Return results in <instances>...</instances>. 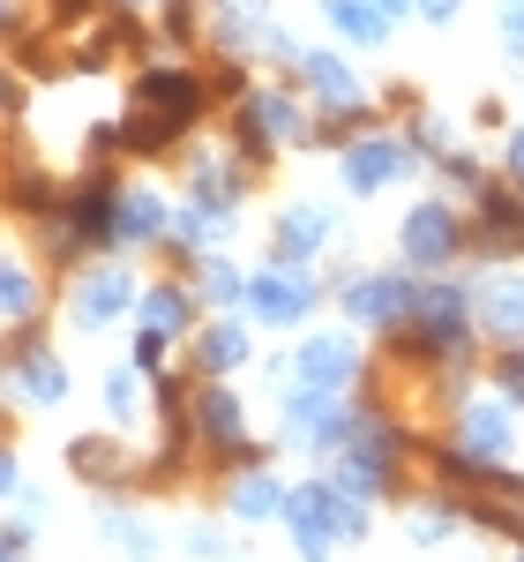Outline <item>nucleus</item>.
Returning a JSON list of instances; mask_svg holds the SVG:
<instances>
[{"label": "nucleus", "mask_w": 524, "mask_h": 562, "mask_svg": "<svg viewBox=\"0 0 524 562\" xmlns=\"http://www.w3.org/2000/svg\"><path fill=\"white\" fill-rule=\"evenodd\" d=\"M494 38L510 60H524V0H494Z\"/></svg>", "instance_id": "obj_34"}, {"label": "nucleus", "mask_w": 524, "mask_h": 562, "mask_svg": "<svg viewBox=\"0 0 524 562\" xmlns=\"http://www.w3.org/2000/svg\"><path fill=\"white\" fill-rule=\"evenodd\" d=\"M143 450L135 442H121V435H68V473L83 480V487H98L105 503H128V495H143Z\"/></svg>", "instance_id": "obj_12"}, {"label": "nucleus", "mask_w": 524, "mask_h": 562, "mask_svg": "<svg viewBox=\"0 0 524 562\" xmlns=\"http://www.w3.org/2000/svg\"><path fill=\"white\" fill-rule=\"evenodd\" d=\"M195 323H203V301H195V285H187L180 270L143 285V301H135V330H158V338L187 346V338H195Z\"/></svg>", "instance_id": "obj_19"}, {"label": "nucleus", "mask_w": 524, "mask_h": 562, "mask_svg": "<svg viewBox=\"0 0 524 562\" xmlns=\"http://www.w3.org/2000/svg\"><path fill=\"white\" fill-rule=\"evenodd\" d=\"M15 113H23V68L0 60V121H15Z\"/></svg>", "instance_id": "obj_36"}, {"label": "nucleus", "mask_w": 524, "mask_h": 562, "mask_svg": "<svg viewBox=\"0 0 524 562\" xmlns=\"http://www.w3.org/2000/svg\"><path fill=\"white\" fill-rule=\"evenodd\" d=\"M23 555H31V548H23L15 532H0V562H23Z\"/></svg>", "instance_id": "obj_41"}, {"label": "nucleus", "mask_w": 524, "mask_h": 562, "mask_svg": "<svg viewBox=\"0 0 524 562\" xmlns=\"http://www.w3.org/2000/svg\"><path fill=\"white\" fill-rule=\"evenodd\" d=\"M255 188H262V166H255V158H240L232 143L187 150V203H203V211H240Z\"/></svg>", "instance_id": "obj_14"}, {"label": "nucleus", "mask_w": 524, "mask_h": 562, "mask_svg": "<svg viewBox=\"0 0 524 562\" xmlns=\"http://www.w3.org/2000/svg\"><path fill=\"white\" fill-rule=\"evenodd\" d=\"M285 487H293V480H277L270 465H240V473H225L218 503H225L232 525H277L285 518Z\"/></svg>", "instance_id": "obj_20"}, {"label": "nucleus", "mask_w": 524, "mask_h": 562, "mask_svg": "<svg viewBox=\"0 0 524 562\" xmlns=\"http://www.w3.org/2000/svg\"><path fill=\"white\" fill-rule=\"evenodd\" d=\"M90 15H105V0H45V31H90Z\"/></svg>", "instance_id": "obj_32"}, {"label": "nucleus", "mask_w": 524, "mask_h": 562, "mask_svg": "<svg viewBox=\"0 0 524 562\" xmlns=\"http://www.w3.org/2000/svg\"><path fill=\"white\" fill-rule=\"evenodd\" d=\"M277 525L293 532V555L300 562H330L338 548L367 540L375 510H367L360 495H345L330 473H315V480H293V487H285V518Z\"/></svg>", "instance_id": "obj_4"}, {"label": "nucleus", "mask_w": 524, "mask_h": 562, "mask_svg": "<svg viewBox=\"0 0 524 562\" xmlns=\"http://www.w3.org/2000/svg\"><path fill=\"white\" fill-rule=\"evenodd\" d=\"M15 487H23V465H15V442H0V510L15 503Z\"/></svg>", "instance_id": "obj_38"}, {"label": "nucleus", "mask_w": 524, "mask_h": 562, "mask_svg": "<svg viewBox=\"0 0 524 562\" xmlns=\"http://www.w3.org/2000/svg\"><path fill=\"white\" fill-rule=\"evenodd\" d=\"M322 23H330V38L345 53H383L397 31V15H383L375 0H322Z\"/></svg>", "instance_id": "obj_22"}, {"label": "nucleus", "mask_w": 524, "mask_h": 562, "mask_svg": "<svg viewBox=\"0 0 524 562\" xmlns=\"http://www.w3.org/2000/svg\"><path fill=\"white\" fill-rule=\"evenodd\" d=\"M420 166H428V158L412 150V135H405V128H383V121L338 143V188H345L352 203H375V195L405 188Z\"/></svg>", "instance_id": "obj_7"}, {"label": "nucleus", "mask_w": 524, "mask_h": 562, "mask_svg": "<svg viewBox=\"0 0 524 562\" xmlns=\"http://www.w3.org/2000/svg\"><path fill=\"white\" fill-rule=\"evenodd\" d=\"M375 8H383V15H397V23L412 15V0H375Z\"/></svg>", "instance_id": "obj_42"}, {"label": "nucleus", "mask_w": 524, "mask_h": 562, "mask_svg": "<svg viewBox=\"0 0 524 562\" xmlns=\"http://www.w3.org/2000/svg\"><path fill=\"white\" fill-rule=\"evenodd\" d=\"M435 173H442V188H449V195H465V203H472V195H480V188H494V166H487L480 150H472V143H457V150H442L435 158Z\"/></svg>", "instance_id": "obj_28"}, {"label": "nucleus", "mask_w": 524, "mask_h": 562, "mask_svg": "<svg viewBox=\"0 0 524 562\" xmlns=\"http://www.w3.org/2000/svg\"><path fill=\"white\" fill-rule=\"evenodd\" d=\"M90 532H98L121 562H158V548H166V532H158L150 518H135L128 503H105V510L90 518Z\"/></svg>", "instance_id": "obj_23"}, {"label": "nucleus", "mask_w": 524, "mask_h": 562, "mask_svg": "<svg viewBox=\"0 0 524 562\" xmlns=\"http://www.w3.org/2000/svg\"><path fill=\"white\" fill-rule=\"evenodd\" d=\"M210 105H218V90H210V68H195V60H143L128 83V113H121V158H143V166H158V158H180L195 128L210 121Z\"/></svg>", "instance_id": "obj_1"}, {"label": "nucleus", "mask_w": 524, "mask_h": 562, "mask_svg": "<svg viewBox=\"0 0 524 562\" xmlns=\"http://www.w3.org/2000/svg\"><path fill=\"white\" fill-rule=\"evenodd\" d=\"M135 301H143V278H135L121 256H98V262H83V270L68 278V330L105 338V330L135 323Z\"/></svg>", "instance_id": "obj_9"}, {"label": "nucleus", "mask_w": 524, "mask_h": 562, "mask_svg": "<svg viewBox=\"0 0 524 562\" xmlns=\"http://www.w3.org/2000/svg\"><path fill=\"white\" fill-rule=\"evenodd\" d=\"M412 15H420L428 31H449V23L465 15V0H412Z\"/></svg>", "instance_id": "obj_37"}, {"label": "nucleus", "mask_w": 524, "mask_h": 562, "mask_svg": "<svg viewBox=\"0 0 524 562\" xmlns=\"http://www.w3.org/2000/svg\"><path fill=\"white\" fill-rule=\"evenodd\" d=\"M8 405H23V413H53V405H68V360L45 346V323H8Z\"/></svg>", "instance_id": "obj_10"}, {"label": "nucleus", "mask_w": 524, "mask_h": 562, "mask_svg": "<svg viewBox=\"0 0 524 562\" xmlns=\"http://www.w3.org/2000/svg\"><path fill=\"white\" fill-rule=\"evenodd\" d=\"M442 442H457L465 458H487V465H510V458H517V405L472 390V397L449 413V435H442Z\"/></svg>", "instance_id": "obj_15"}, {"label": "nucleus", "mask_w": 524, "mask_h": 562, "mask_svg": "<svg viewBox=\"0 0 524 562\" xmlns=\"http://www.w3.org/2000/svg\"><path fill=\"white\" fill-rule=\"evenodd\" d=\"M405 135H412V150H420L428 166H435L442 150H457V128H449L442 113H412V121H405Z\"/></svg>", "instance_id": "obj_30"}, {"label": "nucleus", "mask_w": 524, "mask_h": 562, "mask_svg": "<svg viewBox=\"0 0 524 562\" xmlns=\"http://www.w3.org/2000/svg\"><path fill=\"white\" fill-rule=\"evenodd\" d=\"M187 285H195L203 315H240V307H248V270H240L232 256H203L195 270H187Z\"/></svg>", "instance_id": "obj_24"}, {"label": "nucleus", "mask_w": 524, "mask_h": 562, "mask_svg": "<svg viewBox=\"0 0 524 562\" xmlns=\"http://www.w3.org/2000/svg\"><path fill=\"white\" fill-rule=\"evenodd\" d=\"M180 548H187L195 562H248L240 548H232V540H225V525H210V518L187 525V532H180Z\"/></svg>", "instance_id": "obj_31"}, {"label": "nucleus", "mask_w": 524, "mask_h": 562, "mask_svg": "<svg viewBox=\"0 0 524 562\" xmlns=\"http://www.w3.org/2000/svg\"><path fill=\"white\" fill-rule=\"evenodd\" d=\"M338 203H322V195H293V203H277L270 217V262H322L338 248Z\"/></svg>", "instance_id": "obj_13"}, {"label": "nucleus", "mask_w": 524, "mask_h": 562, "mask_svg": "<svg viewBox=\"0 0 524 562\" xmlns=\"http://www.w3.org/2000/svg\"><path fill=\"white\" fill-rule=\"evenodd\" d=\"M494 173L510 180V188H524V121H517V128H502V158H494Z\"/></svg>", "instance_id": "obj_35"}, {"label": "nucleus", "mask_w": 524, "mask_h": 562, "mask_svg": "<svg viewBox=\"0 0 524 562\" xmlns=\"http://www.w3.org/2000/svg\"><path fill=\"white\" fill-rule=\"evenodd\" d=\"M510 562H524V540H517V555H510Z\"/></svg>", "instance_id": "obj_45"}, {"label": "nucleus", "mask_w": 524, "mask_h": 562, "mask_svg": "<svg viewBox=\"0 0 524 562\" xmlns=\"http://www.w3.org/2000/svg\"><path fill=\"white\" fill-rule=\"evenodd\" d=\"M113 8H135V15H158V0H113Z\"/></svg>", "instance_id": "obj_43"}, {"label": "nucleus", "mask_w": 524, "mask_h": 562, "mask_svg": "<svg viewBox=\"0 0 524 562\" xmlns=\"http://www.w3.org/2000/svg\"><path fill=\"white\" fill-rule=\"evenodd\" d=\"M322 301H330V278L315 270V262H262V270H248V323L255 330H277V338H300L307 323L322 315Z\"/></svg>", "instance_id": "obj_6"}, {"label": "nucleus", "mask_w": 524, "mask_h": 562, "mask_svg": "<svg viewBox=\"0 0 524 562\" xmlns=\"http://www.w3.org/2000/svg\"><path fill=\"white\" fill-rule=\"evenodd\" d=\"M330 301H338V323H352L360 338H390L420 301V278L405 262H338Z\"/></svg>", "instance_id": "obj_5"}, {"label": "nucleus", "mask_w": 524, "mask_h": 562, "mask_svg": "<svg viewBox=\"0 0 524 562\" xmlns=\"http://www.w3.org/2000/svg\"><path fill=\"white\" fill-rule=\"evenodd\" d=\"M487 383H494V397H502V405H517V413H524V338H517V346H494Z\"/></svg>", "instance_id": "obj_29"}, {"label": "nucleus", "mask_w": 524, "mask_h": 562, "mask_svg": "<svg viewBox=\"0 0 524 562\" xmlns=\"http://www.w3.org/2000/svg\"><path fill=\"white\" fill-rule=\"evenodd\" d=\"M0 375H8V338H0Z\"/></svg>", "instance_id": "obj_44"}, {"label": "nucleus", "mask_w": 524, "mask_h": 562, "mask_svg": "<svg viewBox=\"0 0 524 562\" xmlns=\"http://www.w3.org/2000/svg\"><path fill=\"white\" fill-rule=\"evenodd\" d=\"M225 135H232L240 158L277 166V158H293V150H315V105H307L293 83H248L225 105Z\"/></svg>", "instance_id": "obj_3"}, {"label": "nucleus", "mask_w": 524, "mask_h": 562, "mask_svg": "<svg viewBox=\"0 0 524 562\" xmlns=\"http://www.w3.org/2000/svg\"><path fill=\"white\" fill-rule=\"evenodd\" d=\"M150 375H143V368H135V360H121V368H105V383H98V397H105V420H113V428L128 435L135 420H143V405H150Z\"/></svg>", "instance_id": "obj_27"}, {"label": "nucleus", "mask_w": 524, "mask_h": 562, "mask_svg": "<svg viewBox=\"0 0 524 562\" xmlns=\"http://www.w3.org/2000/svg\"><path fill=\"white\" fill-rule=\"evenodd\" d=\"M23 38V0H0V45Z\"/></svg>", "instance_id": "obj_39"}, {"label": "nucleus", "mask_w": 524, "mask_h": 562, "mask_svg": "<svg viewBox=\"0 0 524 562\" xmlns=\"http://www.w3.org/2000/svg\"><path fill=\"white\" fill-rule=\"evenodd\" d=\"M472 128H502V98H480L472 105Z\"/></svg>", "instance_id": "obj_40"}, {"label": "nucleus", "mask_w": 524, "mask_h": 562, "mask_svg": "<svg viewBox=\"0 0 524 562\" xmlns=\"http://www.w3.org/2000/svg\"><path fill=\"white\" fill-rule=\"evenodd\" d=\"M150 31H158L166 53L187 60L195 45H210V0H158V23H150Z\"/></svg>", "instance_id": "obj_25"}, {"label": "nucleus", "mask_w": 524, "mask_h": 562, "mask_svg": "<svg viewBox=\"0 0 524 562\" xmlns=\"http://www.w3.org/2000/svg\"><path fill=\"white\" fill-rule=\"evenodd\" d=\"M45 315V278L38 262L0 256V323H38Z\"/></svg>", "instance_id": "obj_26"}, {"label": "nucleus", "mask_w": 524, "mask_h": 562, "mask_svg": "<svg viewBox=\"0 0 524 562\" xmlns=\"http://www.w3.org/2000/svg\"><path fill=\"white\" fill-rule=\"evenodd\" d=\"M173 211L180 203L166 188H128V195H121V256H128V248H166Z\"/></svg>", "instance_id": "obj_21"}, {"label": "nucleus", "mask_w": 524, "mask_h": 562, "mask_svg": "<svg viewBox=\"0 0 524 562\" xmlns=\"http://www.w3.org/2000/svg\"><path fill=\"white\" fill-rule=\"evenodd\" d=\"M128 360L143 375H158V368H173V338H158V330H135L128 338Z\"/></svg>", "instance_id": "obj_33"}, {"label": "nucleus", "mask_w": 524, "mask_h": 562, "mask_svg": "<svg viewBox=\"0 0 524 562\" xmlns=\"http://www.w3.org/2000/svg\"><path fill=\"white\" fill-rule=\"evenodd\" d=\"M397 262L412 278H442L465 262V211L457 195H412L405 217H397Z\"/></svg>", "instance_id": "obj_8"}, {"label": "nucleus", "mask_w": 524, "mask_h": 562, "mask_svg": "<svg viewBox=\"0 0 524 562\" xmlns=\"http://www.w3.org/2000/svg\"><path fill=\"white\" fill-rule=\"evenodd\" d=\"M60 195H68V180H53L31 150H0V203L15 217L45 225V217H60Z\"/></svg>", "instance_id": "obj_18"}, {"label": "nucleus", "mask_w": 524, "mask_h": 562, "mask_svg": "<svg viewBox=\"0 0 524 562\" xmlns=\"http://www.w3.org/2000/svg\"><path fill=\"white\" fill-rule=\"evenodd\" d=\"M367 375H375V360H367V338L352 323L300 330L270 360V397H345V390H367Z\"/></svg>", "instance_id": "obj_2"}, {"label": "nucleus", "mask_w": 524, "mask_h": 562, "mask_svg": "<svg viewBox=\"0 0 524 562\" xmlns=\"http://www.w3.org/2000/svg\"><path fill=\"white\" fill-rule=\"evenodd\" d=\"M465 256L502 270V262H524V188L494 180L465 203Z\"/></svg>", "instance_id": "obj_11"}, {"label": "nucleus", "mask_w": 524, "mask_h": 562, "mask_svg": "<svg viewBox=\"0 0 524 562\" xmlns=\"http://www.w3.org/2000/svg\"><path fill=\"white\" fill-rule=\"evenodd\" d=\"M255 360V323L248 315H203L195 338H187V375L195 383H225Z\"/></svg>", "instance_id": "obj_16"}, {"label": "nucleus", "mask_w": 524, "mask_h": 562, "mask_svg": "<svg viewBox=\"0 0 524 562\" xmlns=\"http://www.w3.org/2000/svg\"><path fill=\"white\" fill-rule=\"evenodd\" d=\"M472 315H480V338L517 346L524 338V262H502V270L472 278Z\"/></svg>", "instance_id": "obj_17"}]
</instances>
